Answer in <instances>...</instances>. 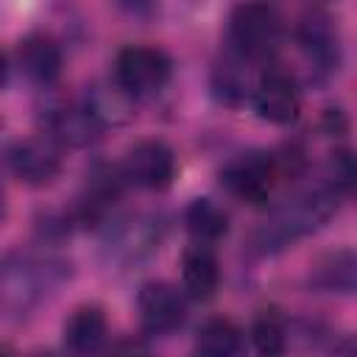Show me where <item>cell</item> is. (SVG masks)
Returning a JSON list of instances; mask_svg holds the SVG:
<instances>
[{"mask_svg":"<svg viewBox=\"0 0 357 357\" xmlns=\"http://www.w3.org/2000/svg\"><path fill=\"white\" fill-rule=\"evenodd\" d=\"M17 70L36 86H50L61 73V50L45 33H31L17 45Z\"/></svg>","mask_w":357,"mask_h":357,"instance_id":"obj_12","label":"cell"},{"mask_svg":"<svg viewBox=\"0 0 357 357\" xmlns=\"http://www.w3.org/2000/svg\"><path fill=\"white\" fill-rule=\"evenodd\" d=\"M335 212L332 190H307L282 201L254 231V248L259 254H276L296 240L318 231Z\"/></svg>","mask_w":357,"mask_h":357,"instance_id":"obj_2","label":"cell"},{"mask_svg":"<svg viewBox=\"0 0 357 357\" xmlns=\"http://www.w3.org/2000/svg\"><path fill=\"white\" fill-rule=\"evenodd\" d=\"M251 340L259 354H282L287 346V329L276 310H265L251 324Z\"/></svg>","mask_w":357,"mask_h":357,"instance_id":"obj_19","label":"cell"},{"mask_svg":"<svg viewBox=\"0 0 357 357\" xmlns=\"http://www.w3.org/2000/svg\"><path fill=\"white\" fill-rule=\"evenodd\" d=\"M139 324L148 335H170L187 318L184 296L167 282H145L137 296Z\"/></svg>","mask_w":357,"mask_h":357,"instance_id":"obj_10","label":"cell"},{"mask_svg":"<svg viewBox=\"0 0 357 357\" xmlns=\"http://www.w3.org/2000/svg\"><path fill=\"white\" fill-rule=\"evenodd\" d=\"M123 173L134 187L167 190L176 178V156L162 139H142L126 153Z\"/></svg>","mask_w":357,"mask_h":357,"instance_id":"obj_9","label":"cell"},{"mask_svg":"<svg viewBox=\"0 0 357 357\" xmlns=\"http://www.w3.org/2000/svg\"><path fill=\"white\" fill-rule=\"evenodd\" d=\"M251 103L262 120L284 126L298 117L301 95L290 73H284L282 67H268L251 89Z\"/></svg>","mask_w":357,"mask_h":357,"instance_id":"obj_7","label":"cell"},{"mask_svg":"<svg viewBox=\"0 0 357 357\" xmlns=\"http://www.w3.org/2000/svg\"><path fill=\"white\" fill-rule=\"evenodd\" d=\"M131 14H148L153 8V0H120Z\"/></svg>","mask_w":357,"mask_h":357,"instance_id":"obj_22","label":"cell"},{"mask_svg":"<svg viewBox=\"0 0 357 357\" xmlns=\"http://www.w3.org/2000/svg\"><path fill=\"white\" fill-rule=\"evenodd\" d=\"M162 240V226L153 218H137V220H126L114 229V234H109V251L114 259L120 262H137L142 257H148L151 251L159 248Z\"/></svg>","mask_w":357,"mask_h":357,"instance_id":"obj_14","label":"cell"},{"mask_svg":"<svg viewBox=\"0 0 357 357\" xmlns=\"http://www.w3.org/2000/svg\"><path fill=\"white\" fill-rule=\"evenodd\" d=\"M212 89L215 95L223 100V103H240L245 95H248V78L243 75L240 64L234 61H226L215 70L212 75Z\"/></svg>","mask_w":357,"mask_h":357,"instance_id":"obj_21","label":"cell"},{"mask_svg":"<svg viewBox=\"0 0 357 357\" xmlns=\"http://www.w3.org/2000/svg\"><path fill=\"white\" fill-rule=\"evenodd\" d=\"M276 176H279L276 159L271 153L251 151V153H240L220 170V184L245 204H262L268 201Z\"/></svg>","mask_w":357,"mask_h":357,"instance_id":"obj_5","label":"cell"},{"mask_svg":"<svg viewBox=\"0 0 357 357\" xmlns=\"http://www.w3.org/2000/svg\"><path fill=\"white\" fill-rule=\"evenodd\" d=\"M6 162L11 176L28 187H45L61 173L59 142L50 137H28V139L11 142Z\"/></svg>","mask_w":357,"mask_h":357,"instance_id":"obj_6","label":"cell"},{"mask_svg":"<svg viewBox=\"0 0 357 357\" xmlns=\"http://www.w3.org/2000/svg\"><path fill=\"white\" fill-rule=\"evenodd\" d=\"M296 42L315 73H332L337 64V28L326 11H307L298 20Z\"/></svg>","mask_w":357,"mask_h":357,"instance_id":"obj_11","label":"cell"},{"mask_svg":"<svg viewBox=\"0 0 357 357\" xmlns=\"http://www.w3.org/2000/svg\"><path fill=\"white\" fill-rule=\"evenodd\" d=\"M310 284L318 293L357 296V251L340 248L321 257L310 271Z\"/></svg>","mask_w":357,"mask_h":357,"instance_id":"obj_13","label":"cell"},{"mask_svg":"<svg viewBox=\"0 0 357 357\" xmlns=\"http://www.w3.org/2000/svg\"><path fill=\"white\" fill-rule=\"evenodd\" d=\"M100 131H103V120L89 106V100L59 103V106H50L45 114V134L67 148H86L98 142Z\"/></svg>","mask_w":357,"mask_h":357,"instance_id":"obj_8","label":"cell"},{"mask_svg":"<svg viewBox=\"0 0 357 357\" xmlns=\"http://www.w3.org/2000/svg\"><path fill=\"white\" fill-rule=\"evenodd\" d=\"M170 73H173L170 56L151 45L123 47L114 59V84L128 98L156 95L170 81Z\"/></svg>","mask_w":357,"mask_h":357,"instance_id":"obj_4","label":"cell"},{"mask_svg":"<svg viewBox=\"0 0 357 357\" xmlns=\"http://www.w3.org/2000/svg\"><path fill=\"white\" fill-rule=\"evenodd\" d=\"M181 282H184V290L198 301L215 296V290L220 284V265H218V257L209 245L195 243V245L184 248V254H181Z\"/></svg>","mask_w":357,"mask_h":357,"instance_id":"obj_15","label":"cell"},{"mask_svg":"<svg viewBox=\"0 0 357 357\" xmlns=\"http://www.w3.org/2000/svg\"><path fill=\"white\" fill-rule=\"evenodd\" d=\"M184 223L187 229L198 237V240H218L226 234L229 229V218L226 212L209 201V198H195L187 209H184Z\"/></svg>","mask_w":357,"mask_h":357,"instance_id":"obj_18","label":"cell"},{"mask_svg":"<svg viewBox=\"0 0 357 357\" xmlns=\"http://www.w3.org/2000/svg\"><path fill=\"white\" fill-rule=\"evenodd\" d=\"M229 39L237 56L265 59L282 39V20L273 6L262 0H245L229 17Z\"/></svg>","mask_w":357,"mask_h":357,"instance_id":"obj_3","label":"cell"},{"mask_svg":"<svg viewBox=\"0 0 357 357\" xmlns=\"http://www.w3.org/2000/svg\"><path fill=\"white\" fill-rule=\"evenodd\" d=\"M67 279V262L42 251H11L3 259L0 307L8 321L28 318L42 298Z\"/></svg>","mask_w":357,"mask_h":357,"instance_id":"obj_1","label":"cell"},{"mask_svg":"<svg viewBox=\"0 0 357 357\" xmlns=\"http://www.w3.org/2000/svg\"><path fill=\"white\" fill-rule=\"evenodd\" d=\"M329 184L332 192L357 198V153L354 151H335L329 156Z\"/></svg>","mask_w":357,"mask_h":357,"instance_id":"obj_20","label":"cell"},{"mask_svg":"<svg viewBox=\"0 0 357 357\" xmlns=\"http://www.w3.org/2000/svg\"><path fill=\"white\" fill-rule=\"evenodd\" d=\"M243 349V332L229 318H209L195 337V351L206 357H231Z\"/></svg>","mask_w":357,"mask_h":357,"instance_id":"obj_17","label":"cell"},{"mask_svg":"<svg viewBox=\"0 0 357 357\" xmlns=\"http://www.w3.org/2000/svg\"><path fill=\"white\" fill-rule=\"evenodd\" d=\"M109 326H106V315L100 307L95 304H84L78 307L67 324H64V346L75 354H92L100 351L106 343Z\"/></svg>","mask_w":357,"mask_h":357,"instance_id":"obj_16","label":"cell"}]
</instances>
